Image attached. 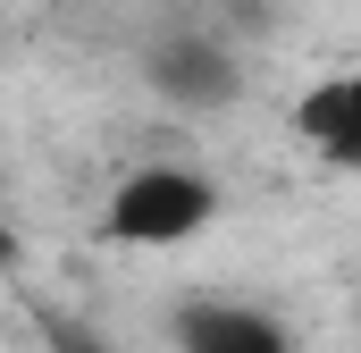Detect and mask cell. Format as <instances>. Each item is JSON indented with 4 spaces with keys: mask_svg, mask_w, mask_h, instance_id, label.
I'll return each mask as SVG.
<instances>
[{
    "mask_svg": "<svg viewBox=\"0 0 361 353\" xmlns=\"http://www.w3.org/2000/svg\"><path fill=\"white\" fill-rule=\"evenodd\" d=\"M210 210H219V185H210L202 169L152 160V169L118 176V193H109V210H101V236H109V244L160 253V244H185L193 227H210Z\"/></svg>",
    "mask_w": 361,
    "mask_h": 353,
    "instance_id": "1",
    "label": "cell"
},
{
    "mask_svg": "<svg viewBox=\"0 0 361 353\" xmlns=\"http://www.w3.org/2000/svg\"><path fill=\"white\" fill-rule=\"evenodd\" d=\"M143 85L160 101H177V109H227L244 92V68L219 34H160L143 51Z\"/></svg>",
    "mask_w": 361,
    "mask_h": 353,
    "instance_id": "2",
    "label": "cell"
},
{
    "mask_svg": "<svg viewBox=\"0 0 361 353\" xmlns=\"http://www.w3.org/2000/svg\"><path fill=\"white\" fill-rule=\"evenodd\" d=\"M177 345L185 353H294V337L277 311H252V303H185Z\"/></svg>",
    "mask_w": 361,
    "mask_h": 353,
    "instance_id": "3",
    "label": "cell"
},
{
    "mask_svg": "<svg viewBox=\"0 0 361 353\" xmlns=\"http://www.w3.org/2000/svg\"><path fill=\"white\" fill-rule=\"evenodd\" d=\"M294 126H302V143H311L328 169H361V68L319 76V85L302 92Z\"/></svg>",
    "mask_w": 361,
    "mask_h": 353,
    "instance_id": "4",
    "label": "cell"
}]
</instances>
